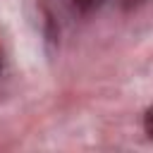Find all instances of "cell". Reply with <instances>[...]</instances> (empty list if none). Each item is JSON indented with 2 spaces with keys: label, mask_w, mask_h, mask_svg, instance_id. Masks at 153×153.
<instances>
[{
  "label": "cell",
  "mask_w": 153,
  "mask_h": 153,
  "mask_svg": "<svg viewBox=\"0 0 153 153\" xmlns=\"http://www.w3.org/2000/svg\"><path fill=\"white\" fill-rule=\"evenodd\" d=\"M74 2V7L79 10V12H84V14H88V12H93V10H98L105 0H72Z\"/></svg>",
  "instance_id": "cell-1"
},
{
  "label": "cell",
  "mask_w": 153,
  "mask_h": 153,
  "mask_svg": "<svg viewBox=\"0 0 153 153\" xmlns=\"http://www.w3.org/2000/svg\"><path fill=\"white\" fill-rule=\"evenodd\" d=\"M45 38H48V43H55L57 41V26H55V22H53L50 14L45 17Z\"/></svg>",
  "instance_id": "cell-2"
},
{
  "label": "cell",
  "mask_w": 153,
  "mask_h": 153,
  "mask_svg": "<svg viewBox=\"0 0 153 153\" xmlns=\"http://www.w3.org/2000/svg\"><path fill=\"white\" fill-rule=\"evenodd\" d=\"M143 131L148 139H153V110L151 108H146V112H143Z\"/></svg>",
  "instance_id": "cell-3"
},
{
  "label": "cell",
  "mask_w": 153,
  "mask_h": 153,
  "mask_svg": "<svg viewBox=\"0 0 153 153\" xmlns=\"http://www.w3.org/2000/svg\"><path fill=\"white\" fill-rule=\"evenodd\" d=\"M146 0H120V5L124 7V10H136V7H141Z\"/></svg>",
  "instance_id": "cell-4"
}]
</instances>
